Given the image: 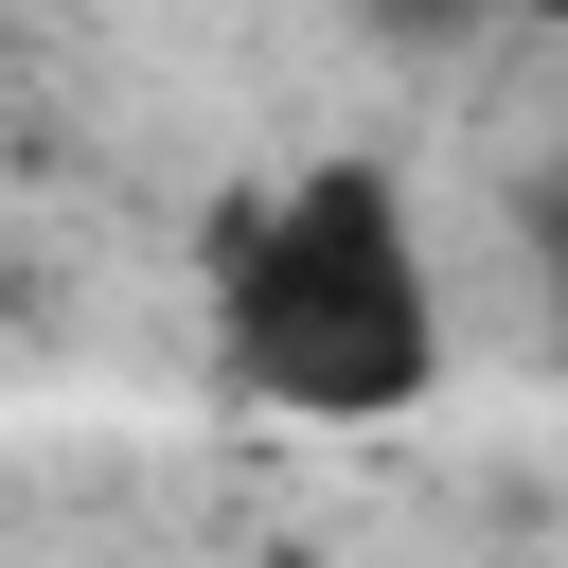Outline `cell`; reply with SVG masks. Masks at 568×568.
<instances>
[{"label":"cell","mask_w":568,"mask_h":568,"mask_svg":"<svg viewBox=\"0 0 568 568\" xmlns=\"http://www.w3.org/2000/svg\"><path fill=\"white\" fill-rule=\"evenodd\" d=\"M408 36H479V18H568V0H390Z\"/></svg>","instance_id":"7a4b0ae2"},{"label":"cell","mask_w":568,"mask_h":568,"mask_svg":"<svg viewBox=\"0 0 568 568\" xmlns=\"http://www.w3.org/2000/svg\"><path fill=\"white\" fill-rule=\"evenodd\" d=\"M532 266H550V320H568V178L532 195Z\"/></svg>","instance_id":"3957f363"},{"label":"cell","mask_w":568,"mask_h":568,"mask_svg":"<svg viewBox=\"0 0 568 568\" xmlns=\"http://www.w3.org/2000/svg\"><path fill=\"white\" fill-rule=\"evenodd\" d=\"M195 320H213V390L266 426H408L462 355L444 266H426V195L390 178V142L266 160L195 248Z\"/></svg>","instance_id":"6da1fadb"}]
</instances>
